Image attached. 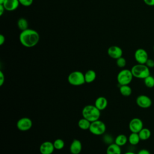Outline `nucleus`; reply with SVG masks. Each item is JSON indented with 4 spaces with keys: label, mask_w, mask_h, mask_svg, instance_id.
Returning a JSON list of instances; mask_svg holds the SVG:
<instances>
[{
    "label": "nucleus",
    "mask_w": 154,
    "mask_h": 154,
    "mask_svg": "<svg viewBox=\"0 0 154 154\" xmlns=\"http://www.w3.org/2000/svg\"><path fill=\"white\" fill-rule=\"evenodd\" d=\"M19 38L22 46L29 48L34 47L38 43L40 35L37 31L28 28L20 32Z\"/></svg>",
    "instance_id": "nucleus-1"
},
{
    "label": "nucleus",
    "mask_w": 154,
    "mask_h": 154,
    "mask_svg": "<svg viewBox=\"0 0 154 154\" xmlns=\"http://www.w3.org/2000/svg\"><path fill=\"white\" fill-rule=\"evenodd\" d=\"M82 116L90 122H93L99 119L100 111L94 105H87L82 109Z\"/></svg>",
    "instance_id": "nucleus-2"
},
{
    "label": "nucleus",
    "mask_w": 154,
    "mask_h": 154,
    "mask_svg": "<svg viewBox=\"0 0 154 154\" xmlns=\"http://www.w3.org/2000/svg\"><path fill=\"white\" fill-rule=\"evenodd\" d=\"M134 77L144 79L150 75V69L145 64H138L133 66L131 69Z\"/></svg>",
    "instance_id": "nucleus-3"
},
{
    "label": "nucleus",
    "mask_w": 154,
    "mask_h": 154,
    "mask_svg": "<svg viewBox=\"0 0 154 154\" xmlns=\"http://www.w3.org/2000/svg\"><path fill=\"white\" fill-rule=\"evenodd\" d=\"M68 82L73 86H80L85 83L84 73L79 70L73 71L67 76Z\"/></svg>",
    "instance_id": "nucleus-4"
},
{
    "label": "nucleus",
    "mask_w": 154,
    "mask_h": 154,
    "mask_svg": "<svg viewBox=\"0 0 154 154\" xmlns=\"http://www.w3.org/2000/svg\"><path fill=\"white\" fill-rule=\"evenodd\" d=\"M134 76L131 70L123 69L117 74V81L120 85H129L132 81Z\"/></svg>",
    "instance_id": "nucleus-5"
},
{
    "label": "nucleus",
    "mask_w": 154,
    "mask_h": 154,
    "mask_svg": "<svg viewBox=\"0 0 154 154\" xmlns=\"http://www.w3.org/2000/svg\"><path fill=\"white\" fill-rule=\"evenodd\" d=\"M106 125L103 122L99 119L93 122H91V125L89 128V131L94 135H102L106 132Z\"/></svg>",
    "instance_id": "nucleus-6"
},
{
    "label": "nucleus",
    "mask_w": 154,
    "mask_h": 154,
    "mask_svg": "<svg viewBox=\"0 0 154 154\" xmlns=\"http://www.w3.org/2000/svg\"><path fill=\"white\" fill-rule=\"evenodd\" d=\"M32 126V122L29 117H24L19 119L16 123L17 128L20 131H27Z\"/></svg>",
    "instance_id": "nucleus-7"
},
{
    "label": "nucleus",
    "mask_w": 154,
    "mask_h": 154,
    "mask_svg": "<svg viewBox=\"0 0 154 154\" xmlns=\"http://www.w3.org/2000/svg\"><path fill=\"white\" fill-rule=\"evenodd\" d=\"M134 58L138 64H146L149 59L147 52L143 48H138L135 51Z\"/></svg>",
    "instance_id": "nucleus-8"
},
{
    "label": "nucleus",
    "mask_w": 154,
    "mask_h": 154,
    "mask_svg": "<svg viewBox=\"0 0 154 154\" xmlns=\"http://www.w3.org/2000/svg\"><path fill=\"white\" fill-rule=\"evenodd\" d=\"M143 128V122L140 118H133L129 123V129L131 132L138 133Z\"/></svg>",
    "instance_id": "nucleus-9"
},
{
    "label": "nucleus",
    "mask_w": 154,
    "mask_h": 154,
    "mask_svg": "<svg viewBox=\"0 0 154 154\" xmlns=\"http://www.w3.org/2000/svg\"><path fill=\"white\" fill-rule=\"evenodd\" d=\"M136 103L139 107L146 109L151 106L152 101L149 96L144 94H141L136 98Z\"/></svg>",
    "instance_id": "nucleus-10"
},
{
    "label": "nucleus",
    "mask_w": 154,
    "mask_h": 154,
    "mask_svg": "<svg viewBox=\"0 0 154 154\" xmlns=\"http://www.w3.org/2000/svg\"><path fill=\"white\" fill-rule=\"evenodd\" d=\"M107 53L109 57L112 59L117 60V58L122 57L123 51L120 47L113 45L108 48L107 50Z\"/></svg>",
    "instance_id": "nucleus-11"
},
{
    "label": "nucleus",
    "mask_w": 154,
    "mask_h": 154,
    "mask_svg": "<svg viewBox=\"0 0 154 154\" xmlns=\"http://www.w3.org/2000/svg\"><path fill=\"white\" fill-rule=\"evenodd\" d=\"M54 150L55 147L53 143L49 141L43 142L39 147V151L41 154H52Z\"/></svg>",
    "instance_id": "nucleus-12"
},
{
    "label": "nucleus",
    "mask_w": 154,
    "mask_h": 154,
    "mask_svg": "<svg viewBox=\"0 0 154 154\" xmlns=\"http://www.w3.org/2000/svg\"><path fill=\"white\" fill-rule=\"evenodd\" d=\"M82 145L81 142L78 139H74L69 147V150L71 154H79L82 150Z\"/></svg>",
    "instance_id": "nucleus-13"
},
{
    "label": "nucleus",
    "mask_w": 154,
    "mask_h": 154,
    "mask_svg": "<svg viewBox=\"0 0 154 154\" xmlns=\"http://www.w3.org/2000/svg\"><path fill=\"white\" fill-rule=\"evenodd\" d=\"M6 11H13L19 6V0H5L2 4Z\"/></svg>",
    "instance_id": "nucleus-14"
},
{
    "label": "nucleus",
    "mask_w": 154,
    "mask_h": 154,
    "mask_svg": "<svg viewBox=\"0 0 154 154\" xmlns=\"http://www.w3.org/2000/svg\"><path fill=\"white\" fill-rule=\"evenodd\" d=\"M100 111L105 109L108 106V100L103 96H99L94 101V104Z\"/></svg>",
    "instance_id": "nucleus-15"
},
{
    "label": "nucleus",
    "mask_w": 154,
    "mask_h": 154,
    "mask_svg": "<svg viewBox=\"0 0 154 154\" xmlns=\"http://www.w3.org/2000/svg\"><path fill=\"white\" fill-rule=\"evenodd\" d=\"M106 154H122L121 147L115 143L109 144L106 150Z\"/></svg>",
    "instance_id": "nucleus-16"
},
{
    "label": "nucleus",
    "mask_w": 154,
    "mask_h": 154,
    "mask_svg": "<svg viewBox=\"0 0 154 154\" xmlns=\"http://www.w3.org/2000/svg\"><path fill=\"white\" fill-rule=\"evenodd\" d=\"M85 83L90 84L93 82L96 78V73L94 70L90 69L84 73Z\"/></svg>",
    "instance_id": "nucleus-17"
},
{
    "label": "nucleus",
    "mask_w": 154,
    "mask_h": 154,
    "mask_svg": "<svg viewBox=\"0 0 154 154\" xmlns=\"http://www.w3.org/2000/svg\"><path fill=\"white\" fill-rule=\"evenodd\" d=\"M128 142V137L125 134H119L114 139V143L120 147L125 146Z\"/></svg>",
    "instance_id": "nucleus-18"
},
{
    "label": "nucleus",
    "mask_w": 154,
    "mask_h": 154,
    "mask_svg": "<svg viewBox=\"0 0 154 154\" xmlns=\"http://www.w3.org/2000/svg\"><path fill=\"white\" fill-rule=\"evenodd\" d=\"M140 140H141L139 137L138 133L131 132L128 137V142L132 146H135L138 144Z\"/></svg>",
    "instance_id": "nucleus-19"
},
{
    "label": "nucleus",
    "mask_w": 154,
    "mask_h": 154,
    "mask_svg": "<svg viewBox=\"0 0 154 154\" xmlns=\"http://www.w3.org/2000/svg\"><path fill=\"white\" fill-rule=\"evenodd\" d=\"M91 125V122L87 119L82 117L78 120V126L82 130H88Z\"/></svg>",
    "instance_id": "nucleus-20"
},
{
    "label": "nucleus",
    "mask_w": 154,
    "mask_h": 154,
    "mask_svg": "<svg viewBox=\"0 0 154 154\" xmlns=\"http://www.w3.org/2000/svg\"><path fill=\"white\" fill-rule=\"evenodd\" d=\"M119 91L120 94L123 96H129L132 92L131 87L129 85H120Z\"/></svg>",
    "instance_id": "nucleus-21"
},
{
    "label": "nucleus",
    "mask_w": 154,
    "mask_h": 154,
    "mask_svg": "<svg viewBox=\"0 0 154 154\" xmlns=\"http://www.w3.org/2000/svg\"><path fill=\"white\" fill-rule=\"evenodd\" d=\"M139 137L141 140L145 141L148 140L151 136V132L149 129L147 128H143L139 132H138Z\"/></svg>",
    "instance_id": "nucleus-22"
},
{
    "label": "nucleus",
    "mask_w": 154,
    "mask_h": 154,
    "mask_svg": "<svg viewBox=\"0 0 154 154\" xmlns=\"http://www.w3.org/2000/svg\"><path fill=\"white\" fill-rule=\"evenodd\" d=\"M17 28H19V29H20L21 31L29 28H28V22L25 18H23V17L19 18L17 20Z\"/></svg>",
    "instance_id": "nucleus-23"
},
{
    "label": "nucleus",
    "mask_w": 154,
    "mask_h": 154,
    "mask_svg": "<svg viewBox=\"0 0 154 154\" xmlns=\"http://www.w3.org/2000/svg\"><path fill=\"white\" fill-rule=\"evenodd\" d=\"M55 149L56 150H61L64 148L65 146V143L64 140L61 138H57L54 140L53 142Z\"/></svg>",
    "instance_id": "nucleus-24"
},
{
    "label": "nucleus",
    "mask_w": 154,
    "mask_h": 154,
    "mask_svg": "<svg viewBox=\"0 0 154 154\" xmlns=\"http://www.w3.org/2000/svg\"><path fill=\"white\" fill-rule=\"evenodd\" d=\"M144 84L148 88H153L154 87V77L150 75L144 79Z\"/></svg>",
    "instance_id": "nucleus-25"
},
{
    "label": "nucleus",
    "mask_w": 154,
    "mask_h": 154,
    "mask_svg": "<svg viewBox=\"0 0 154 154\" xmlns=\"http://www.w3.org/2000/svg\"><path fill=\"white\" fill-rule=\"evenodd\" d=\"M103 142L109 145V144H111L113 143H114V139L113 138V137L112 135H111L110 134H103Z\"/></svg>",
    "instance_id": "nucleus-26"
},
{
    "label": "nucleus",
    "mask_w": 154,
    "mask_h": 154,
    "mask_svg": "<svg viewBox=\"0 0 154 154\" xmlns=\"http://www.w3.org/2000/svg\"><path fill=\"white\" fill-rule=\"evenodd\" d=\"M116 60V65L120 67V68H124L126 65V59L123 57H121L119 58H117Z\"/></svg>",
    "instance_id": "nucleus-27"
},
{
    "label": "nucleus",
    "mask_w": 154,
    "mask_h": 154,
    "mask_svg": "<svg viewBox=\"0 0 154 154\" xmlns=\"http://www.w3.org/2000/svg\"><path fill=\"white\" fill-rule=\"evenodd\" d=\"M34 0H19L20 5L24 7H29L33 3Z\"/></svg>",
    "instance_id": "nucleus-28"
},
{
    "label": "nucleus",
    "mask_w": 154,
    "mask_h": 154,
    "mask_svg": "<svg viewBox=\"0 0 154 154\" xmlns=\"http://www.w3.org/2000/svg\"><path fill=\"white\" fill-rule=\"evenodd\" d=\"M149 69L154 67V60L149 58L145 64Z\"/></svg>",
    "instance_id": "nucleus-29"
},
{
    "label": "nucleus",
    "mask_w": 154,
    "mask_h": 154,
    "mask_svg": "<svg viewBox=\"0 0 154 154\" xmlns=\"http://www.w3.org/2000/svg\"><path fill=\"white\" fill-rule=\"evenodd\" d=\"M5 82V75L2 71H0V85L2 86Z\"/></svg>",
    "instance_id": "nucleus-30"
},
{
    "label": "nucleus",
    "mask_w": 154,
    "mask_h": 154,
    "mask_svg": "<svg viewBox=\"0 0 154 154\" xmlns=\"http://www.w3.org/2000/svg\"><path fill=\"white\" fill-rule=\"evenodd\" d=\"M143 1L148 6H154V0H143Z\"/></svg>",
    "instance_id": "nucleus-31"
},
{
    "label": "nucleus",
    "mask_w": 154,
    "mask_h": 154,
    "mask_svg": "<svg viewBox=\"0 0 154 154\" xmlns=\"http://www.w3.org/2000/svg\"><path fill=\"white\" fill-rule=\"evenodd\" d=\"M137 154H150V152L147 149H143L140 150Z\"/></svg>",
    "instance_id": "nucleus-32"
},
{
    "label": "nucleus",
    "mask_w": 154,
    "mask_h": 154,
    "mask_svg": "<svg viewBox=\"0 0 154 154\" xmlns=\"http://www.w3.org/2000/svg\"><path fill=\"white\" fill-rule=\"evenodd\" d=\"M5 42V37L4 35L1 34L0 35V45L2 46Z\"/></svg>",
    "instance_id": "nucleus-33"
},
{
    "label": "nucleus",
    "mask_w": 154,
    "mask_h": 154,
    "mask_svg": "<svg viewBox=\"0 0 154 154\" xmlns=\"http://www.w3.org/2000/svg\"><path fill=\"white\" fill-rule=\"evenodd\" d=\"M5 11H6V10L5 9L4 5L2 4H0V16H2L4 14Z\"/></svg>",
    "instance_id": "nucleus-34"
},
{
    "label": "nucleus",
    "mask_w": 154,
    "mask_h": 154,
    "mask_svg": "<svg viewBox=\"0 0 154 154\" xmlns=\"http://www.w3.org/2000/svg\"><path fill=\"white\" fill-rule=\"evenodd\" d=\"M124 154H137V153H134L133 152H131V151H129V152H127L125 153Z\"/></svg>",
    "instance_id": "nucleus-35"
},
{
    "label": "nucleus",
    "mask_w": 154,
    "mask_h": 154,
    "mask_svg": "<svg viewBox=\"0 0 154 154\" xmlns=\"http://www.w3.org/2000/svg\"><path fill=\"white\" fill-rule=\"evenodd\" d=\"M5 0H0V4H3Z\"/></svg>",
    "instance_id": "nucleus-36"
},
{
    "label": "nucleus",
    "mask_w": 154,
    "mask_h": 154,
    "mask_svg": "<svg viewBox=\"0 0 154 154\" xmlns=\"http://www.w3.org/2000/svg\"><path fill=\"white\" fill-rule=\"evenodd\" d=\"M153 52H154V46H153Z\"/></svg>",
    "instance_id": "nucleus-37"
},
{
    "label": "nucleus",
    "mask_w": 154,
    "mask_h": 154,
    "mask_svg": "<svg viewBox=\"0 0 154 154\" xmlns=\"http://www.w3.org/2000/svg\"><path fill=\"white\" fill-rule=\"evenodd\" d=\"M153 60H154V59H153Z\"/></svg>",
    "instance_id": "nucleus-38"
}]
</instances>
